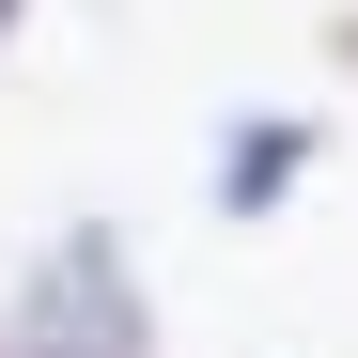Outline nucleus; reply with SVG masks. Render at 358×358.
Returning <instances> with one entry per match:
<instances>
[{
	"instance_id": "1",
	"label": "nucleus",
	"mask_w": 358,
	"mask_h": 358,
	"mask_svg": "<svg viewBox=\"0 0 358 358\" xmlns=\"http://www.w3.org/2000/svg\"><path fill=\"white\" fill-rule=\"evenodd\" d=\"M0 327H16L31 358H171L156 280H141V250H125V218H63V234L16 265Z\"/></svg>"
},
{
	"instance_id": "2",
	"label": "nucleus",
	"mask_w": 358,
	"mask_h": 358,
	"mask_svg": "<svg viewBox=\"0 0 358 358\" xmlns=\"http://www.w3.org/2000/svg\"><path fill=\"white\" fill-rule=\"evenodd\" d=\"M312 171H327V125H312V109H234L218 156H203V203H218V234H280Z\"/></svg>"
},
{
	"instance_id": "3",
	"label": "nucleus",
	"mask_w": 358,
	"mask_h": 358,
	"mask_svg": "<svg viewBox=\"0 0 358 358\" xmlns=\"http://www.w3.org/2000/svg\"><path fill=\"white\" fill-rule=\"evenodd\" d=\"M312 47H327V63L358 78V0H327V16H312Z\"/></svg>"
},
{
	"instance_id": "4",
	"label": "nucleus",
	"mask_w": 358,
	"mask_h": 358,
	"mask_svg": "<svg viewBox=\"0 0 358 358\" xmlns=\"http://www.w3.org/2000/svg\"><path fill=\"white\" fill-rule=\"evenodd\" d=\"M16 31H31V0H0V63H16Z\"/></svg>"
},
{
	"instance_id": "5",
	"label": "nucleus",
	"mask_w": 358,
	"mask_h": 358,
	"mask_svg": "<svg viewBox=\"0 0 358 358\" xmlns=\"http://www.w3.org/2000/svg\"><path fill=\"white\" fill-rule=\"evenodd\" d=\"M0 358H31V343H16V327H0Z\"/></svg>"
}]
</instances>
